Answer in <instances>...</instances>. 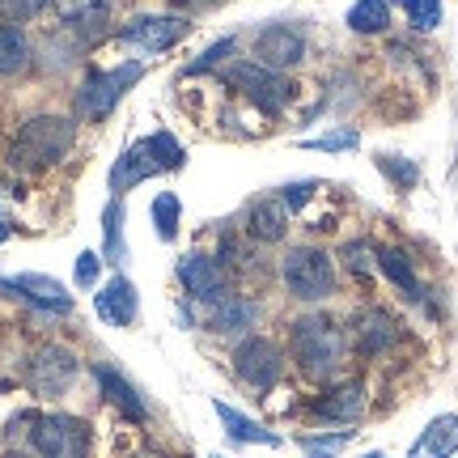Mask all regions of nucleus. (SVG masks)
<instances>
[{
	"label": "nucleus",
	"instance_id": "5",
	"mask_svg": "<svg viewBox=\"0 0 458 458\" xmlns=\"http://www.w3.org/2000/svg\"><path fill=\"white\" fill-rule=\"evenodd\" d=\"M145 77V64H119V68H111V72H89L81 81V89H77V114L81 119H106V114L119 106V98L128 94L131 85Z\"/></svg>",
	"mask_w": 458,
	"mask_h": 458
},
{
	"label": "nucleus",
	"instance_id": "18",
	"mask_svg": "<svg viewBox=\"0 0 458 458\" xmlns=\"http://www.w3.org/2000/svg\"><path fill=\"white\" fill-rule=\"evenodd\" d=\"M255 318H259V301H255V297L229 293V297H221V301L213 306L208 327H213L216 335H238V331L255 327Z\"/></svg>",
	"mask_w": 458,
	"mask_h": 458
},
{
	"label": "nucleus",
	"instance_id": "6",
	"mask_svg": "<svg viewBox=\"0 0 458 458\" xmlns=\"http://www.w3.org/2000/svg\"><path fill=\"white\" fill-rule=\"evenodd\" d=\"M30 442L43 458H89V425L64 411L34 416Z\"/></svg>",
	"mask_w": 458,
	"mask_h": 458
},
{
	"label": "nucleus",
	"instance_id": "4",
	"mask_svg": "<svg viewBox=\"0 0 458 458\" xmlns=\"http://www.w3.org/2000/svg\"><path fill=\"white\" fill-rule=\"evenodd\" d=\"M221 81L233 85V89H242L250 102H259L263 111H284L289 102H293L297 85L289 77H280L276 68H263L259 60L250 64V60H238V64H225L221 68Z\"/></svg>",
	"mask_w": 458,
	"mask_h": 458
},
{
	"label": "nucleus",
	"instance_id": "30",
	"mask_svg": "<svg viewBox=\"0 0 458 458\" xmlns=\"http://www.w3.org/2000/svg\"><path fill=\"white\" fill-rule=\"evenodd\" d=\"M148 145H153V153H157L162 170H179L182 157H187V153H182V145L170 136V131H153V136H148Z\"/></svg>",
	"mask_w": 458,
	"mask_h": 458
},
{
	"label": "nucleus",
	"instance_id": "14",
	"mask_svg": "<svg viewBox=\"0 0 458 458\" xmlns=\"http://www.w3.org/2000/svg\"><path fill=\"white\" fill-rule=\"evenodd\" d=\"M352 335H357L360 357H377V352H386V348L399 340V323H394L386 310L369 306V310H360L357 318H352Z\"/></svg>",
	"mask_w": 458,
	"mask_h": 458
},
{
	"label": "nucleus",
	"instance_id": "13",
	"mask_svg": "<svg viewBox=\"0 0 458 458\" xmlns=\"http://www.w3.org/2000/svg\"><path fill=\"white\" fill-rule=\"evenodd\" d=\"M310 411L318 420H348V425H352L360 411H365V382H357V377L335 382V386H327V391L314 399Z\"/></svg>",
	"mask_w": 458,
	"mask_h": 458
},
{
	"label": "nucleus",
	"instance_id": "20",
	"mask_svg": "<svg viewBox=\"0 0 458 458\" xmlns=\"http://www.w3.org/2000/svg\"><path fill=\"white\" fill-rule=\"evenodd\" d=\"M94 377H98L102 394H106V399H111V403L123 411V416H131V420H145V416H148L145 403H140V394L131 391V382H123V377L114 374L111 365H94Z\"/></svg>",
	"mask_w": 458,
	"mask_h": 458
},
{
	"label": "nucleus",
	"instance_id": "34",
	"mask_svg": "<svg viewBox=\"0 0 458 458\" xmlns=\"http://www.w3.org/2000/svg\"><path fill=\"white\" fill-rule=\"evenodd\" d=\"M229 51H233V38H221V43H213V47L199 55L196 64H187V72H208L213 64H221V60H225Z\"/></svg>",
	"mask_w": 458,
	"mask_h": 458
},
{
	"label": "nucleus",
	"instance_id": "36",
	"mask_svg": "<svg viewBox=\"0 0 458 458\" xmlns=\"http://www.w3.org/2000/svg\"><path fill=\"white\" fill-rule=\"evenodd\" d=\"M310 196H314V182H293V187H284V208H306Z\"/></svg>",
	"mask_w": 458,
	"mask_h": 458
},
{
	"label": "nucleus",
	"instance_id": "28",
	"mask_svg": "<svg viewBox=\"0 0 458 458\" xmlns=\"http://www.w3.org/2000/svg\"><path fill=\"white\" fill-rule=\"evenodd\" d=\"M377 170H382L394 187H403V191H408V187H416V179H420L416 162H408V157H394V153H382V157H377Z\"/></svg>",
	"mask_w": 458,
	"mask_h": 458
},
{
	"label": "nucleus",
	"instance_id": "40",
	"mask_svg": "<svg viewBox=\"0 0 458 458\" xmlns=\"http://www.w3.org/2000/svg\"><path fill=\"white\" fill-rule=\"evenodd\" d=\"M140 458H165V454H140Z\"/></svg>",
	"mask_w": 458,
	"mask_h": 458
},
{
	"label": "nucleus",
	"instance_id": "33",
	"mask_svg": "<svg viewBox=\"0 0 458 458\" xmlns=\"http://www.w3.org/2000/svg\"><path fill=\"white\" fill-rule=\"evenodd\" d=\"M43 4H47V0H0V17H9V21H30V17L43 13Z\"/></svg>",
	"mask_w": 458,
	"mask_h": 458
},
{
	"label": "nucleus",
	"instance_id": "8",
	"mask_svg": "<svg viewBox=\"0 0 458 458\" xmlns=\"http://www.w3.org/2000/svg\"><path fill=\"white\" fill-rule=\"evenodd\" d=\"M280 369H284V352H280L267 335H246V340L233 348V374H238V382L250 386L255 394L272 391Z\"/></svg>",
	"mask_w": 458,
	"mask_h": 458
},
{
	"label": "nucleus",
	"instance_id": "26",
	"mask_svg": "<svg viewBox=\"0 0 458 458\" xmlns=\"http://www.w3.org/2000/svg\"><path fill=\"white\" fill-rule=\"evenodd\" d=\"M153 229L162 242H174L179 238V196L174 191H162L153 199Z\"/></svg>",
	"mask_w": 458,
	"mask_h": 458
},
{
	"label": "nucleus",
	"instance_id": "41",
	"mask_svg": "<svg viewBox=\"0 0 458 458\" xmlns=\"http://www.w3.org/2000/svg\"><path fill=\"white\" fill-rule=\"evenodd\" d=\"M13 458H30V454H13Z\"/></svg>",
	"mask_w": 458,
	"mask_h": 458
},
{
	"label": "nucleus",
	"instance_id": "9",
	"mask_svg": "<svg viewBox=\"0 0 458 458\" xmlns=\"http://www.w3.org/2000/svg\"><path fill=\"white\" fill-rule=\"evenodd\" d=\"M0 293L4 297H21V301H30L38 310H51V314H68L72 310V297L60 280L51 276H38V272H21V276H4L0 280Z\"/></svg>",
	"mask_w": 458,
	"mask_h": 458
},
{
	"label": "nucleus",
	"instance_id": "16",
	"mask_svg": "<svg viewBox=\"0 0 458 458\" xmlns=\"http://www.w3.org/2000/svg\"><path fill=\"white\" fill-rule=\"evenodd\" d=\"M157 170H162V162H157L153 145H148V140H136V145L123 148V157L114 162V170H111V191L119 196V191H128V187H136V182L153 179Z\"/></svg>",
	"mask_w": 458,
	"mask_h": 458
},
{
	"label": "nucleus",
	"instance_id": "2",
	"mask_svg": "<svg viewBox=\"0 0 458 458\" xmlns=\"http://www.w3.org/2000/svg\"><path fill=\"white\" fill-rule=\"evenodd\" d=\"M72 148V119L64 114H34L21 123L9 157L13 165H26V170H43V165H55Z\"/></svg>",
	"mask_w": 458,
	"mask_h": 458
},
{
	"label": "nucleus",
	"instance_id": "1",
	"mask_svg": "<svg viewBox=\"0 0 458 458\" xmlns=\"http://www.w3.org/2000/svg\"><path fill=\"white\" fill-rule=\"evenodd\" d=\"M289 348H293V360L297 369L314 382H323V377H335L344 369V352H348V344H344V331L323 318V314H306V318H293V327H289Z\"/></svg>",
	"mask_w": 458,
	"mask_h": 458
},
{
	"label": "nucleus",
	"instance_id": "19",
	"mask_svg": "<svg viewBox=\"0 0 458 458\" xmlns=\"http://www.w3.org/2000/svg\"><path fill=\"white\" fill-rule=\"evenodd\" d=\"M454 450H458V416H437L411 442L408 458H445V454H454Z\"/></svg>",
	"mask_w": 458,
	"mask_h": 458
},
{
	"label": "nucleus",
	"instance_id": "32",
	"mask_svg": "<svg viewBox=\"0 0 458 458\" xmlns=\"http://www.w3.org/2000/svg\"><path fill=\"white\" fill-rule=\"evenodd\" d=\"M357 128H340V131H327V136H314L306 140V148H327V153H344V148H357Z\"/></svg>",
	"mask_w": 458,
	"mask_h": 458
},
{
	"label": "nucleus",
	"instance_id": "10",
	"mask_svg": "<svg viewBox=\"0 0 458 458\" xmlns=\"http://www.w3.org/2000/svg\"><path fill=\"white\" fill-rule=\"evenodd\" d=\"M255 55H259L263 68H293L306 60V34L297 30V26H284V21H276V26H267V30L255 34Z\"/></svg>",
	"mask_w": 458,
	"mask_h": 458
},
{
	"label": "nucleus",
	"instance_id": "35",
	"mask_svg": "<svg viewBox=\"0 0 458 458\" xmlns=\"http://www.w3.org/2000/svg\"><path fill=\"white\" fill-rule=\"evenodd\" d=\"M98 272H102V255L81 250V255H77V284H81V289H89V284L98 280Z\"/></svg>",
	"mask_w": 458,
	"mask_h": 458
},
{
	"label": "nucleus",
	"instance_id": "27",
	"mask_svg": "<svg viewBox=\"0 0 458 458\" xmlns=\"http://www.w3.org/2000/svg\"><path fill=\"white\" fill-rule=\"evenodd\" d=\"M411 30H437L442 26V0H399Z\"/></svg>",
	"mask_w": 458,
	"mask_h": 458
},
{
	"label": "nucleus",
	"instance_id": "23",
	"mask_svg": "<svg viewBox=\"0 0 458 458\" xmlns=\"http://www.w3.org/2000/svg\"><path fill=\"white\" fill-rule=\"evenodd\" d=\"M26 64H30V38L17 30V26L0 21V77H13Z\"/></svg>",
	"mask_w": 458,
	"mask_h": 458
},
{
	"label": "nucleus",
	"instance_id": "3",
	"mask_svg": "<svg viewBox=\"0 0 458 458\" xmlns=\"http://www.w3.org/2000/svg\"><path fill=\"white\" fill-rule=\"evenodd\" d=\"M280 280L297 301H323L335 293V263L318 246H293L280 259Z\"/></svg>",
	"mask_w": 458,
	"mask_h": 458
},
{
	"label": "nucleus",
	"instance_id": "38",
	"mask_svg": "<svg viewBox=\"0 0 458 458\" xmlns=\"http://www.w3.org/2000/svg\"><path fill=\"white\" fill-rule=\"evenodd\" d=\"M310 458H331V454H323V450H314V454Z\"/></svg>",
	"mask_w": 458,
	"mask_h": 458
},
{
	"label": "nucleus",
	"instance_id": "7",
	"mask_svg": "<svg viewBox=\"0 0 458 458\" xmlns=\"http://www.w3.org/2000/svg\"><path fill=\"white\" fill-rule=\"evenodd\" d=\"M77 377V352L64 348V344H38L26 360V386L43 399H55L64 394Z\"/></svg>",
	"mask_w": 458,
	"mask_h": 458
},
{
	"label": "nucleus",
	"instance_id": "42",
	"mask_svg": "<svg viewBox=\"0 0 458 458\" xmlns=\"http://www.w3.org/2000/svg\"><path fill=\"white\" fill-rule=\"evenodd\" d=\"M213 458H221V454H213Z\"/></svg>",
	"mask_w": 458,
	"mask_h": 458
},
{
	"label": "nucleus",
	"instance_id": "11",
	"mask_svg": "<svg viewBox=\"0 0 458 458\" xmlns=\"http://www.w3.org/2000/svg\"><path fill=\"white\" fill-rule=\"evenodd\" d=\"M179 280L196 301H208V306H216L221 297H229L225 293L229 280H225V272H221V263L208 259V255H199V250H191V255L179 259Z\"/></svg>",
	"mask_w": 458,
	"mask_h": 458
},
{
	"label": "nucleus",
	"instance_id": "39",
	"mask_svg": "<svg viewBox=\"0 0 458 458\" xmlns=\"http://www.w3.org/2000/svg\"><path fill=\"white\" fill-rule=\"evenodd\" d=\"M360 458H386V454H377V450H374V454H360Z\"/></svg>",
	"mask_w": 458,
	"mask_h": 458
},
{
	"label": "nucleus",
	"instance_id": "12",
	"mask_svg": "<svg viewBox=\"0 0 458 458\" xmlns=\"http://www.w3.org/2000/svg\"><path fill=\"white\" fill-rule=\"evenodd\" d=\"M119 34H123V43H136V47H145V51H165L187 34V21H182V17L153 13V17H136V21L123 26Z\"/></svg>",
	"mask_w": 458,
	"mask_h": 458
},
{
	"label": "nucleus",
	"instance_id": "24",
	"mask_svg": "<svg viewBox=\"0 0 458 458\" xmlns=\"http://www.w3.org/2000/svg\"><path fill=\"white\" fill-rule=\"evenodd\" d=\"M51 9L64 17V21L81 26L85 34L102 30V21H106V4L102 0H51Z\"/></svg>",
	"mask_w": 458,
	"mask_h": 458
},
{
	"label": "nucleus",
	"instance_id": "21",
	"mask_svg": "<svg viewBox=\"0 0 458 458\" xmlns=\"http://www.w3.org/2000/svg\"><path fill=\"white\" fill-rule=\"evenodd\" d=\"M213 408H216V416H221V425H225V433L233 437V442H246V445H276L280 442L276 433H267V428L255 425L250 416H242L238 408H229L225 399H216Z\"/></svg>",
	"mask_w": 458,
	"mask_h": 458
},
{
	"label": "nucleus",
	"instance_id": "31",
	"mask_svg": "<svg viewBox=\"0 0 458 458\" xmlns=\"http://www.w3.org/2000/svg\"><path fill=\"white\" fill-rule=\"evenodd\" d=\"M344 263L357 272V276H374V267H377V250H369L365 242H344Z\"/></svg>",
	"mask_w": 458,
	"mask_h": 458
},
{
	"label": "nucleus",
	"instance_id": "15",
	"mask_svg": "<svg viewBox=\"0 0 458 458\" xmlns=\"http://www.w3.org/2000/svg\"><path fill=\"white\" fill-rule=\"evenodd\" d=\"M94 310H98V318L102 323H111V327H128V323H136V310H140L136 284H131L128 276L106 280V289L94 297Z\"/></svg>",
	"mask_w": 458,
	"mask_h": 458
},
{
	"label": "nucleus",
	"instance_id": "37",
	"mask_svg": "<svg viewBox=\"0 0 458 458\" xmlns=\"http://www.w3.org/2000/svg\"><path fill=\"white\" fill-rule=\"evenodd\" d=\"M9 233H13V225H9V221H0V242H9Z\"/></svg>",
	"mask_w": 458,
	"mask_h": 458
},
{
	"label": "nucleus",
	"instance_id": "22",
	"mask_svg": "<svg viewBox=\"0 0 458 458\" xmlns=\"http://www.w3.org/2000/svg\"><path fill=\"white\" fill-rule=\"evenodd\" d=\"M377 267L391 276V284H399V293L408 297V301H420L425 297V289H420V280H416V272H411V259L403 255V250H394V246H382L377 250Z\"/></svg>",
	"mask_w": 458,
	"mask_h": 458
},
{
	"label": "nucleus",
	"instance_id": "17",
	"mask_svg": "<svg viewBox=\"0 0 458 458\" xmlns=\"http://www.w3.org/2000/svg\"><path fill=\"white\" fill-rule=\"evenodd\" d=\"M246 233L255 242H280L289 233V208H284V199H276V196L255 199L250 213H246Z\"/></svg>",
	"mask_w": 458,
	"mask_h": 458
},
{
	"label": "nucleus",
	"instance_id": "25",
	"mask_svg": "<svg viewBox=\"0 0 458 458\" xmlns=\"http://www.w3.org/2000/svg\"><path fill=\"white\" fill-rule=\"evenodd\" d=\"M391 26V4L386 0H357L348 9V30L357 34H382Z\"/></svg>",
	"mask_w": 458,
	"mask_h": 458
},
{
	"label": "nucleus",
	"instance_id": "29",
	"mask_svg": "<svg viewBox=\"0 0 458 458\" xmlns=\"http://www.w3.org/2000/svg\"><path fill=\"white\" fill-rule=\"evenodd\" d=\"M102 225H106V259L111 263H123V238H119V225H123V208H119V199L106 204V213H102Z\"/></svg>",
	"mask_w": 458,
	"mask_h": 458
}]
</instances>
